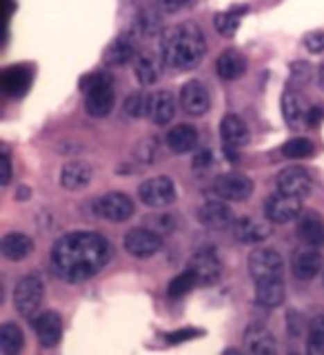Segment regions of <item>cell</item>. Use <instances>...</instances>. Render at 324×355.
Returning <instances> with one entry per match:
<instances>
[{"instance_id": "f35d334b", "label": "cell", "mask_w": 324, "mask_h": 355, "mask_svg": "<svg viewBox=\"0 0 324 355\" xmlns=\"http://www.w3.org/2000/svg\"><path fill=\"white\" fill-rule=\"evenodd\" d=\"M200 336V331L198 329H182V331H173V333H167V342H171V344H178V342H187V340H191Z\"/></svg>"}, {"instance_id": "30bf717a", "label": "cell", "mask_w": 324, "mask_h": 355, "mask_svg": "<svg viewBox=\"0 0 324 355\" xmlns=\"http://www.w3.org/2000/svg\"><path fill=\"white\" fill-rule=\"evenodd\" d=\"M214 191L222 200H231V202H242L253 193V180L242 173H225L216 178Z\"/></svg>"}, {"instance_id": "7bdbcfd3", "label": "cell", "mask_w": 324, "mask_h": 355, "mask_svg": "<svg viewBox=\"0 0 324 355\" xmlns=\"http://www.w3.org/2000/svg\"><path fill=\"white\" fill-rule=\"evenodd\" d=\"M211 160H214V155H211V151L203 149V151H198V153H196L194 166H196V169H205V166L211 164Z\"/></svg>"}, {"instance_id": "ee69618b", "label": "cell", "mask_w": 324, "mask_h": 355, "mask_svg": "<svg viewBox=\"0 0 324 355\" xmlns=\"http://www.w3.org/2000/svg\"><path fill=\"white\" fill-rule=\"evenodd\" d=\"M11 180V158H9V149L3 147V184H9Z\"/></svg>"}, {"instance_id": "8fae6325", "label": "cell", "mask_w": 324, "mask_h": 355, "mask_svg": "<svg viewBox=\"0 0 324 355\" xmlns=\"http://www.w3.org/2000/svg\"><path fill=\"white\" fill-rule=\"evenodd\" d=\"M189 269L198 275L200 284H216L222 275V262L214 249L205 247L194 253L191 262H189Z\"/></svg>"}, {"instance_id": "60d3db41", "label": "cell", "mask_w": 324, "mask_h": 355, "mask_svg": "<svg viewBox=\"0 0 324 355\" xmlns=\"http://www.w3.org/2000/svg\"><path fill=\"white\" fill-rule=\"evenodd\" d=\"M191 3H194V0H158L160 9H164V11H178L182 7H189Z\"/></svg>"}, {"instance_id": "e0dca14e", "label": "cell", "mask_w": 324, "mask_h": 355, "mask_svg": "<svg viewBox=\"0 0 324 355\" xmlns=\"http://www.w3.org/2000/svg\"><path fill=\"white\" fill-rule=\"evenodd\" d=\"M322 269V255L320 251H316V247L311 249H300L293 253L291 260V271L298 280H314V277L320 273Z\"/></svg>"}, {"instance_id": "d6986e66", "label": "cell", "mask_w": 324, "mask_h": 355, "mask_svg": "<svg viewBox=\"0 0 324 355\" xmlns=\"http://www.w3.org/2000/svg\"><path fill=\"white\" fill-rule=\"evenodd\" d=\"M298 236L305 244H309V247L322 249L324 247V222H322V218H318L314 211H305V214H300Z\"/></svg>"}, {"instance_id": "44dd1931", "label": "cell", "mask_w": 324, "mask_h": 355, "mask_svg": "<svg viewBox=\"0 0 324 355\" xmlns=\"http://www.w3.org/2000/svg\"><path fill=\"white\" fill-rule=\"evenodd\" d=\"M220 136L229 147H244L249 142V129L244 125V120L236 114H229L220 122Z\"/></svg>"}, {"instance_id": "484cf974", "label": "cell", "mask_w": 324, "mask_h": 355, "mask_svg": "<svg viewBox=\"0 0 324 355\" xmlns=\"http://www.w3.org/2000/svg\"><path fill=\"white\" fill-rule=\"evenodd\" d=\"M167 144L176 153H187L198 147V131L191 125H176L167 133Z\"/></svg>"}, {"instance_id": "9c48e42d", "label": "cell", "mask_w": 324, "mask_h": 355, "mask_svg": "<svg viewBox=\"0 0 324 355\" xmlns=\"http://www.w3.org/2000/svg\"><path fill=\"white\" fill-rule=\"evenodd\" d=\"M96 214L100 218H105L109 222H125L133 216V202L127 193H120V191H111L105 193L96 200Z\"/></svg>"}, {"instance_id": "d4e9b609", "label": "cell", "mask_w": 324, "mask_h": 355, "mask_svg": "<svg viewBox=\"0 0 324 355\" xmlns=\"http://www.w3.org/2000/svg\"><path fill=\"white\" fill-rule=\"evenodd\" d=\"M60 182L65 189H69V191H76V189H83L92 182V169H89V164L85 162H78V160H71L62 166L60 171Z\"/></svg>"}, {"instance_id": "52a82bcc", "label": "cell", "mask_w": 324, "mask_h": 355, "mask_svg": "<svg viewBox=\"0 0 324 355\" xmlns=\"http://www.w3.org/2000/svg\"><path fill=\"white\" fill-rule=\"evenodd\" d=\"M122 247L133 258H151L160 249H162V238L158 231L153 229H131L125 240H122Z\"/></svg>"}, {"instance_id": "6da1fadb", "label": "cell", "mask_w": 324, "mask_h": 355, "mask_svg": "<svg viewBox=\"0 0 324 355\" xmlns=\"http://www.w3.org/2000/svg\"><path fill=\"white\" fill-rule=\"evenodd\" d=\"M111 260V244L98 233L78 231L60 238L51 249V266L60 280L80 284L92 280Z\"/></svg>"}, {"instance_id": "4316f807", "label": "cell", "mask_w": 324, "mask_h": 355, "mask_svg": "<svg viewBox=\"0 0 324 355\" xmlns=\"http://www.w3.org/2000/svg\"><path fill=\"white\" fill-rule=\"evenodd\" d=\"M0 249H3V255L7 260L18 262V260H25L33 251V242L25 233H7L3 242H0Z\"/></svg>"}, {"instance_id": "f1b7e54d", "label": "cell", "mask_w": 324, "mask_h": 355, "mask_svg": "<svg viewBox=\"0 0 324 355\" xmlns=\"http://www.w3.org/2000/svg\"><path fill=\"white\" fill-rule=\"evenodd\" d=\"M149 116L155 125H167L176 116V98L169 92H158L151 96V109Z\"/></svg>"}, {"instance_id": "8992f818", "label": "cell", "mask_w": 324, "mask_h": 355, "mask_svg": "<svg viewBox=\"0 0 324 355\" xmlns=\"http://www.w3.org/2000/svg\"><path fill=\"white\" fill-rule=\"evenodd\" d=\"M302 214V200L296 196H289L278 191L264 202V218L273 225H287Z\"/></svg>"}, {"instance_id": "8d00e7d4", "label": "cell", "mask_w": 324, "mask_h": 355, "mask_svg": "<svg viewBox=\"0 0 324 355\" xmlns=\"http://www.w3.org/2000/svg\"><path fill=\"white\" fill-rule=\"evenodd\" d=\"M307 351H309L311 355H324V333L309 331V338H307Z\"/></svg>"}, {"instance_id": "5b68a950", "label": "cell", "mask_w": 324, "mask_h": 355, "mask_svg": "<svg viewBox=\"0 0 324 355\" xmlns=\"http://www.w3.org/2000/svg\"><path fill=\"white\" fill-rule=\"evenodd\" d=\"M138 196L147 207L151 209H162L169 207L176 200V187L171 182V178L158 175V178H149L138 187Z\"/></svg>"}, {"instance_id": "bcb514c9", "label": "cell", "mask_w": 324, "mask_h": 355, "mask_svg": "<svg viewBox=\"0 0 324 355\" xmlns=\"http://www.w3.org/2000/svg\"><path fill=\"white\" fill-rule=\"evenodd\" d=\"M318 85L324 89V64H322L320 69H318Z\"/></svg>"}, {"instance_id": "5bb4252c", "label": "cell", "mask_w": 324, "mask_h": 355, "mask_svg": "<svg viewBox=\"0 0 324 355\" xmlns=\"http://www.w3.org/2000/svg\"><path fill=\"white\" fill-rule=\"evenodd\" d=\"M180 107L189 116H205L209 111V92L200 80H189L180 89Z\"/></svg>"}, {"instance_id": "603a6c76", "label": "cell", "mask_w": 324, "mask_h": 355, "mask_svg": "<svg viewBox=\"0 0 324 355\" xmlns=\"http://www.w3.org/2000/svg\"><path fill=\"white\" fill-rule=\"evenodd\" d=\"M138 55V44L133 40V36H120L114 42L109 44V49L105 53V62L111 67H120V64H127L129 60H133Z\"/></svg>"}, {"instance_id": "7dc6e473", "label": "cell", "mask_w": 324, "mask_h": 355, "mask_svg": "<svg viewBox=\"0 0 324 355\" xmlns=\"http://www.w3.org/2000/svg\"><path fill=\"white\" fill-rule=\"evenodd\" d=\"M322 282H324V275H322Z\"/></svg>"}, {"instance_id": "ab89813d", "label": "cell", "mask_w": 324, "mask_h": 355, "mask_svg": "<svg viewBox=\"0 0 324 355\" xmlns=\"http://www.w3.org/2000/svg\"><path fill=\"white\" fill-rule=\"evenodd\" d=\"M322 120H324V109H322V107H309V111H307V122H305V125H309V127H318Z\"/></svg>"}, {"instance_id": "d6a6232c", "label": "cell", "mask_w": 324, "mask_h": 355, "mask_svg": "<svg viewBox=\"0 0 324 355\" xmlns=\"http://www.w3.org/2000/svg\"><path fill=\"white\" fill-rule=\"evenodd\" d=\"M196 284H200L198 275L191 269H187V271H182L180 275H176L173 280H171V284H169V297H173V300L182 297V295H187L189 291H191Z\"/></svg>"}, {"instance_id": "cb8c5ba5", "label": "cell", "mask_w": 324, "mask_h": 355, "mask_svg": "<svg viewBox=\"0 0 324 355\" xmlns=\"http://www.w3.org/2000/svg\"><path fill=\"white\" fill-rule=\"evenodd\" d=\"M133 71H136V78L138 83L149 87L153 85L155 80L160 78L162 73V64H160V58L151 51H142L136 55V64H133Z\"/></svg>"}, {"instance_id": "836d02e7", "label": "cell", "mask_w": 324, "mask_h": 355, "mask_svg": "<svg viewBox=\"0 0 324 355\" xmlns=\"http://www.w3.org/2000/svg\"><path fill=\"white\" fill-rule=\"evenodd\" d=\"M244 11V9H240ZM240 11H220L214 16V25L222 36H233L240 27Z\"/></svg>"}, {"instance_id": "f546056e", "label": "cell", "mask_w": 324, "mask_h": 355, "mask_svg": "<svg viewBox=\"0 0 324 355\" xmlns=\"http://www.w3.org/2000/svg\"><path fill=\"white\" fill-rule=\"evenodd\" d=\"M247 347L253 353H275V340L266 329L251 327L247 329Z\"/></svg>"}, {"instance_id": "1f68e13d", "label": "cell", "mask_w": 324, "mask_h": 355, "mask_svg": "<svg viewBox=\"0 0 324 355\" xmlns=\"http://www.w3.org/2000/svg\"><path fill=\"white\" fill-rule=\"evenodd\" d=\"M160 16L155 9H144L140 11V16L136 20V31L138 36H144V38H151V36H158L160 33Z\"/></svg>"}, {"instance_id": "7a4b0ae2", "label": "cell", "mask_w": 324, "mask_h": 355, "mask_svg": "<svg viewBox=\"0 0 324 355\" xmlns=\"http://www.w3.org/2000/svg\"><path fill=\"white\" fill-rule=\"evenodd\" d=\"M207 53L205 33L196 22H182L160 36V55L173 69L189 71L203 62Z\"/></svg>"}, {"instance_id": "ac0fdd59", "label": "cell", "mask_w": 324, "mask_h": 355, "mask_svg": "<svg viewBox=\"0 0 324 355\" xmlns=\"http://www.w3.org/2000/svg\"><path fill=\"white\" fill-rule=\"evenodd\" d=\"M287 288L282 277H264V280H255V300L260 306L275 309L284 302Z\"/></svg>"}, {"instance_id": "ba28073f", "label": "cell", "mask_w": 324, "mask_h": 355, "mask_svg": "<svg viewBox=\"0 0 324 355\" xmlns=\"http://www.w3.org/2000/svg\"><path fill=\"white\" fill-rule=\"evenodd\" d=\"M249 273L253 280H264V277H282L284 260L275 249H255L249 255Z\"/></svg>"}, {"instance_id": "4fadbf2b", "label": "cell", "mask_w": 324, "mask_h": 355, "mask_svg": "<svg viewBox=\"0 0 324 355\" xmlns=\"http://www.w3.org/2000/svg\"><path fill=\"white\" fill-rule=\"evenodd\" d=\"M275 184H278V191L296 196L300 200H305L311 193V175L302 166H287V169L278 175Z\"/></svg>"}, {"instance_id": "b9f144b4", "label": "cell", "mask_w": 324, "mask_h": 355, "mask_svg": "<svg viewBox=\"0 0 324 355\" xmlns=\"http://www.w3.org/2000/svg\"><path fill=\"white\" fill-rule=\"evenodd\" d=\"M300 333H302V320L298 318L296 311H291V313H289V336L298 338Z\"/></svg>"}, {"instance_id": "2e32d148", "label": "cell", "mask_w": 324, "mask_h": 355, "mask_svg": "<svg viewBox=\"0 0 324 355\" xmlns=\"http://www.w3.org/2000/svg\"><path fill=\"white\" fill-rule=\"evenodd\" d=\"M233 238L242 244H260L271 236V227L258 218H240L233 222Z\"/></svg>"}, {"instance_id": "f6af8a7d", "label": "cell", "mask_w": 324, "mask_h": 355, "mask_svg": "<svg viewBox=\"0 0 324 355\" xmlns=\"http://www.w3.org/2000/svg\"><path fill=\"white\" fill-rule=\"evenodd\" d=\"M309 331H318V333H324V315H318V318L311 320Z\"/></svg>"}, {"instance_id": "83f0119b", "label": "cell", "mask_w": 324, "mask_h": 355, "mask_svg": "<svg viewBox=\"0 0 324 355\" xmlns=\"http://www.w3.org/2000/svg\"><path fill=\"white\" fill-rule=\"evenodd\" d=\"M307 111L309 109L305 107L302 98L296 92H291V89L282 96V116L289 127H293V129L302 127V122H307Z\"/></svg>"}, {"instance_id": "ffe728a7", "label": "cell", "mask_w": 324, "mask_h": 355, "mask_svg": "<svg viewBox=\"0 0 324 355\" xmlns=\"http://www.w3.org/2000/svg\"><path fill=\"white\" fill-rule=\"evenodd\" d=\"M216 71L222 80H238V78L247 71V60L244 55L236 49H227L218 55L216 60Z\"/></svg>"}, {"instance_id": "4dcf8cb0", "label": "cell", "mask_w": 324, "mask_h": 355, "mask_svg": "<svg viewBox=\"0 0 324 355\" xmlns=\"http://www.w3.org/2000/svg\"><path fill=\"white\" fill-rule=\"evenodd\" d=\"M22 344H25V336H22V331L7 322V324L0 327V351L3 355H14L22 349Z\"/></svg>"}, {"instance_id": "e575fe53", "label": "cell", "mask_w": 324, "mask_h": 355, "mask_svg": "<svg viewBox=\"0 0 324 355\" xmlns=\"http://www.w3.org/2000/svg\"><path fill=\"white\" fill-rule=\"evenodd\" d=\"M282 153L287 155V158H293V160L309 158V155H314V142H311L309 138H293V140L284 142Z\"/></svg>"}, {"instance_id": "9a60e30c", "label": "cell", "mask_w": 324, "mask_h": 355, "mask_svg": "<svg viewBox=\"0 0 324 355\" xmlns=\"http://www.w3.org/2000/svg\"><path fill=\"white\" fill-rule=\"evenodd\" d=\"M33 331H36L40 347L53 349L62 338V320L58 313H53V311H44V313H40L33 320Z\"/></svg>"}, {"instance_id": "7402d4cb", "label": "cell", "mask_w": 324, "mask_h": 355, "mask_svg": "<svg viewBox=\"0 0 324 355\" xmlns=\"http://www.w3.org/2000/svg\"><path fill=\"white\" fill-rule=\"evenodd\" d=\"M31 85V71L27 67H9V69L3 71V78H0V87L3 92L11 98L22 96Z\"/></svg>"}, {"instance_id": "74e56055", "label": "cell", "mask_w": 324, "mask_h": 355, "mask_svg": "<svg viewBox=\"0 0 324 355\" xmlns=\"http://www.w3.org/2000/svg\"><path fill=\"white\" fill-rule=\"evenodd\" d=\"M305 44L311 53H322L324 51V31H314L305 38Z\"/></svg>"}, {"instance_id": "3957f363", "label": "cell", "mask_w": 324, "mask_h": 355, "mask_svg": "<svg viewBox=\"0 0 324 355\" xmlns=\"http://www.w3.org/2000/svg\"><path fill=\"white\" fill-rule=\"evenodd\" d=\"M80 87L87 94L85 107L89 116L105 118L111 114V109L116 105V94H114V87H111V76L107 71H98V73L83 78Z\"/></svg>"}, {"instance_id": "7c38bea8", "label": "cell", "mask_w": 324, "mask_h": 355, "mask_svg": "<svg viewBox=\"0 0 324 355\" xmlns=\"http://www.w3.org/2000/svg\"><path fill=\"white\" fill-rule=\"evenodd\" d=\"M198 220L200 225L211 229V231H227L233 229V211L225 202L218 200H209L198 209Z\"/></svg>"}, {"instance_id": "277c9868", "label": "cell", "mask_w": 324, "mask_h": 355, "mask_svg": "<svg viewBox=\"0 0 324 355\" xmlns=\"http://www.w3.org/2000/svg\"><path fill=\"white\" fill-rule=\"evenodd\" d=\"M42 295H44V286L40 282V277L25 275L20 277L14 288V306L20 315L31 318L42 304Z\"/></svg>"}, {"instance_id": "d590c367", "label": "cell", "mask_w": 324, "mask_h": 355, "mask_svg": "<svg viewBox=\"0 0 324 355\" xmlns=\"http://www.w3.org/2000/svg\"><path fill=\"white\" fill-rule=\"evenodd\" d=\"M151 109V96L147 94H131L125 103V111L131 118H144Z\"/></svg>"}]
</instances>
